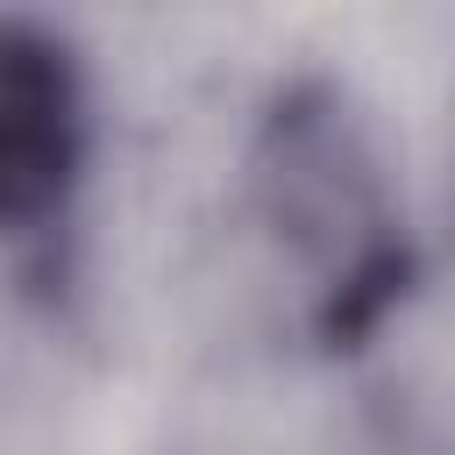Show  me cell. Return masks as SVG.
<instances>
[{"label":"cell","mask_w":455,"mask_h":455,"mask_svg":"<svg viewBox=\"0 0 455 455\" xmlns=\"http://www.w3.org/2000/svg\"><path fill=\"white\" fill-rule=\"evenodd\" d=\"M242 192L249 220L306 291L313 341L363 348L419 270L398 185L363 107L320 71L284 78L249 128Z\"/></svg>","instance_id":"1"},{"label":"cell","mask_w":455,"mask_h":455,"mask_svg":"<svg viewBox=\"0 0 455 455\" xmlns=\"http://www.w3.org/2000/svg\"><path fill=\"white\" fill-rule=\"evenodd\" d=\"M92 164L85 50L43 14H0V235L50 228Z\"/></svg>","instance_id":"2"}]
</instances>
